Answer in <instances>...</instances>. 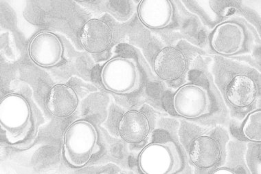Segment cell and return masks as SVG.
I'll list each match as a JSON object with an SVG mask.
<instances>
[{"instance_id": "3957f363", "label": "cell", "mask_w": 261, "mask_h": 174, "mask_svg": "<svg viewBox=\"0 0 261 174\" xmlns=\"http://www.w3.org/2000/svg\"><path fill=\"white\" fill-rule=\"evenodd\" d=\"M100 149L99 132L90 120H75L63 134V159L70 167H86Z\"/></svg>"}, {"instance_id": "6da1fadb", "label": "cell", "mask_w": 261, "mask_h": 174, "mask_svg": "<svg viewBox=\"0 0 261 174\" xmlns=\"http://www.w3.org/2000/svg\"><path fill=\"white\" fill-rule=\"evenodd\" d=\"M1 126L9 145L29 147L38 135L36 110L22 95L7 94L1 101Z\"/></svg>"}, {"instance_id": "2e32d148", "label": "cell", "mask_w": 261, "mask_h": 174, "mask_svg": "<svg viewBox=\"0 0 261 174\" xmlns=\"http://www.w3.org/2000/svg\"><path fill=\"white\" fill-rule=\"evenodd\" d=\"M213 173L234 174L235 171H232V169H230V168L219 167L215 169L213 171Z\"/></svg>"}, {"instance_id": "4fadbf2b", "label": "cell", "mask_w": 261, "mask_h": 174, "mask_svg": "<svg viewBox=\"0 0 261 174\" xmlns=\"http://www.w3.org/2000/svg\"><path fill=\"white\" fill-rule=\"evenodd\" d=\"M151 132V123L149 116L140 110L127 111L118 122V136L127 143H142L149 138Z\"/></svg>"}, {"instance_id": "7a4b0ae2", "label": "cell", "mask_w": 261, "mask_h": 174, "mask_svg": "<svg viewBox=\"0 0 261 174\" xmlns=\"http://www.w3.org/2000/svg\"><path fill=\"white\" fill-rule=\"evenodd\" d=\"M256 31L241 17H231L217 23L209 35V44L215 53L224 57H237L252 52Z\"/></svg>"}, {"instance_id": "5bb4252c", "label": "cell", "mask_w": 261, "mask_h": 174, "mask_svg": "<svg viewBox=\"0 0 261 174\" xmlns=\"http://www.w3.org/2000/svg\"><path fill=\"white\" fill-rule=\"evenodd\" d=\"M259 94L257 82L246 74H237L231 79L225 88L229 104L239 109L248 108L256 102Z\"/></svg>"}, {"instance_id": "30bf717a", "label": "cell", "mask_w": 261, "mask_h": 174, "mask_svg": "<svg viewBox=\"0 0 261 174\" xmlns=\"http://www.w3.org/2000/svg\"><path fill=\"white\" fill-rule=\"evenodd\" d=\"M114 39V30L108 22L100 19L93 18L83 26L79 41L86 52L100 55L110 48Z\"/></svg>"}, {"instance_id": "9a60e30c", "label": "cell", "mask_w": 261, "mask_h": 174, "mask_svg": "<svg viewBox=\"0 0 261 174\" xmlns=\"http://www.w3.org/2000/svg\"><path fill=\"white\" fill-rule=\"evenodd\" d=\"M242 134L249 141L261 143V109H256L247 115L242 125Z\"/></svg>"}, {"instance_id": "9c48e42d", "label": "cell", "mask_w": 261, "mask_h": 174, "mask_svg": "<svg viewBox=\"0 0 261 174\" xmlns=\"http://www.w3.org/2000/svg\"><path fill=\"white\" fill-rule=\"evenodd\" d=\"M223 148L220 140L211 134H202L194 138L190 145L189 158L197 169H214L222 159Z\"/></svg>"}, {"instance_id": "8992f818", "label": "cell", "mask_w": 261, "mask_h": 174, "mask_svg": "<svg viewBox=\"0 0 261 174\" xmlns=\"http://www.w3.org/2000/svg\"><path fill=\"white\" fill-rule=\"evenodd\" d=\"M172 104L177 116L187 120H200L211 114L213 98L206 86L199 83H187L176 90Z\"/></svg>"}, {"instance_id": "5b68a950", "label": "cell", "mask_w": 261, "mask_h": 174, "mask_svg": "<svg viewBox=\"0 0 261 174\" xmlns=\"http://www.w3.org/2000/svg\"><path fill=\"white\" fill-rule=\"evenodd\" d=\"M138 163L145 174L180 173L186 165L182 152L173 140L146 145L138 156Z\"/></svg>"}, {"instance_id": "52a82bcc", "label": "cell", "mask_w": 261, "mask_h": 174, "mask_svg": "<svg viewBox=\"0 0 261 174\" xmlns=\"http://www.w3.org/2000/svg\"><path fill=\"white\" fill-rule=\"evenodd\" d=\"M65 48L62 40L54 32L42 31L31 39L28 54L31 60L41 68H53L63 60Z\"/></svg>"}, {"instance_id": "277c9868", "label": "cell", "mask_w": 261, "mask_h": 174, "mask_svg": "<svg viewBox=\"0 0 261 174\" xmlns=\"http://www.w3.org/2000/svg\"><path fill=\"white\" fill-rule=\"evenodd\" d=\"M100 80L106 90L114 94L127 95L135 92L141 86L142 73L136 57L118 55L102 66Z\"/></svg>"}, {"instance_id": "7c38bea8", "label": "cell", "mask_w": 261, "mask_h": 174, "mask_svg": "<svg viewBox=\"0 0 261 174\" xmlns=\"http://www.w3.org/2000/svg\"><path fill=\"white\" fill-rule=\"evenodd\" d=\"M78 92L72 86L65 84H57L50 88L47 94L45 106L49 113L55 118L70 117L79 108Z\"/></svg>"}, {"instance_id": "ba28073f", "label": "cell", "mask_w": 261, "mask_h": 174, "mask_svg": "<svg viewBox=\"0 0 261 174\" xmlns=\"http://www.w3.org/2000/svg\"><path fill=\"white\" fill-rule=\"evenodd\" d=\"M189 62L182 50L175 46L162 47L154 57L153 68L156 76L165 82H173L187 72Z\"/></svg>"}, {"instance_id": "8fae6325", "label": "cell", "mask_w": 261, "mask_h": 174, "mask_svg": "<svg viewBox=\"0 0 261 174\" xmlns=\"http://www.w3.org/2000/svg\"><path fill=\"white\" fill-rule=\"evenodd\" d=\"M171 0H142L137 8L138 19L151 30L167 29L173 23L175 8Z\"/></svg>"}]
</instances>
